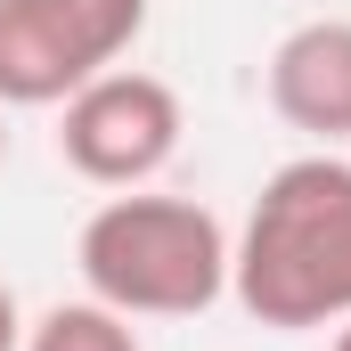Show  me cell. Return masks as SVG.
<instances>
[{
	"instance_id": "6da1fadb",
	"label": "cell",
	"mask_w": 351,
	"mask_h": 351,
	"mask_svg": "<svg viewBox=\"0 0 351 351\" xmlns=\"http://www.w3.org/2000/svg\"><path fill=\"white\" fill-rule=\"evenodd\" d=\"M229 286L262 327H343L351 319V164L302 156L262 180L254 221L229 254Z\"/></svg>"
},
{
	"instance_id": "7a4b0ae2",
	"label": "cell",
	"mask_w": 351,
	"mask_h": 351,
	"mask_svg": "<svg viewBox=\"0 0 351 351\" xmlns=\"http://www.w3.org/2000/svg\"><path fill=\"white\" fill-rule=\"evenodd\" d=\"M82 278L123 319H196L229 286V237L188 196H114L82 229Z\"/></svg>"
},
{
	"instance_id": "3957f363",
	"label": "cell",
	"mask_w": 351,
	"mask_h": 351,
	"mask_svg": "<svg viewBox=\"0 0 351 351\" xmlns=\"http://www.w3.org/2000/svg\"><path fill=\"white\" fill-rule=\"evenodd\" d=\"M147 25V0H0V106H66Z\"/></svg>"
},
{
	"instance_id": "277c9868",
	"label": "cell",
	"mask_w": 351,
	"mask_h": 351,
	"mask_svg": "<svg viewBox=\"0 0 351 351\" xmlns=\"http://www.w3.org/2000/svg\"><path fill=\"white\" fill-rule=\"evenodd\" d=\"M180 147V90L156 74H98L66 98L58 123V156L90 180V188H139L172 164Z\"/></svg>"
},
{
	"instance_id": "5b68a950",
	"label": "cell",
	"mask_w": 351,
	"mask_h": 351,
	"mask_svg": "<svg viewBox=\"0 0 351 351\" xmlns=\"http://www.w3.org/2000/svg\"><path fill=\"white\" fill-rule=\"evenodd\" d=\"M269 106H278V123H294L327 147L351 139V25L343 16H319L269 49Z\"/></svg>"
},
{
	"instance_id": "8992f818",
	"label": "cell",
	"mask_w": 351,
	"mask_h": 351,
	"mask_svg": "<svg viewBox=\"0 0 351 351\" xmlns=\"http://www.w3.org/2000/svg\"><path fill=\"white\" fill-rule=\"evenodd\" d=\"M25 351H139V335H131L123 311H106V302L90 294V302H58V311L33 327Z\"/></svg>"
},
{
	"instance_id": "52a82bcc",
	"label": "cell",
	"mask_w": 351,
	"mask_h": 351,
	"mask_svg": "<svg viewBox=\"0 0 351 351\" xmlns=\"http://www.w3.org/2000/svg\"><path fill=\"white\" fill-rule=\"evenodd\" d=\"M0 351H16V294L0 286Z\"/></svg>"
},
{
	"instance_id": "ba28073f",
	"label": "cell",
	"mask_w": 351,
	"mask_h": 351,
	"mask_svg": "<svg viewBox=\"0 0 351 351\" xmlns=\"http://www.w3.org/2000/svg\"><path fill=\"white\" fill-rule=\"evenodd\" d=\"M335 351H351V319H343V335H335Z\"/></svg>"
},
{
	"instance_id": "9c48e42d",
	"label": "cell",
	"mask_w": 351,
	"mask_h": 351,
	"mask_svg": "<svg viewBox=\"0 0 351 351\" xmlns=\"http://www.w3.org/2000/svg\"><path fill=\"white\" fill-rule=\"evenodd\" d=\"M0 164H8V131H0Z\"/></svg>"
}]
</instances>
